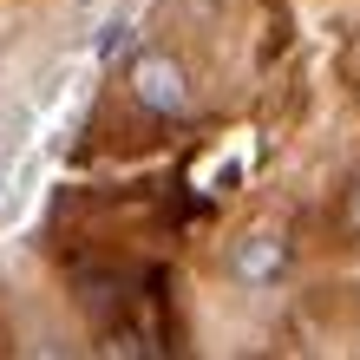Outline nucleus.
I'll return each mask as SVG.
<instances>
[{"instance_id":"obj_2","label":"nucleus","mask_w":360,"mask_h":360,"mask_svg":"<svg viewBox=\"0 0 360 360\" xmlns=\"http://www.w3.org/2000/svg\"><path fill=\"white\" fill-rule=\"evenodd\" d=\"M229 275H236V282H249V288L282 282V275H288V236H282L275 223L243 229V243L229 249Z\"/></svg>"},{"instance_id":"obj_4","label":"nucleus","mask_w":360,"mask_h":360,"mask_svg":"<svg viewBox=\"0 0 360 360\" xmlns=\"http://www.w3.org/2000/svg\"><path fill=\"white\" fill-rule=\"evenodd\" d=\"M347 236L360 243V184H354V197H347Z\"/></svg>"},{"instance_id":"obj_1","label":"nucleus","mask_w":360,"mask_h":360,"mask_svg":"<svg viewBox=\"0 0 360 360\" xmlns=\"http://www.w3.org/2000/svg\"><path fill=\"white\" fill-rule=\"evenodd\" d=\"M131 98L144 105V112H158V118H177L184 105H190L184 59H171V53H138L131 59Z\"/></svg>"},{"instance_id":"obj_3","label":"nucleus","mask_w":360,"mask_h":360,"mask_svg":"<svg viewBox=\"0 0 360 360\" xmlns=\"http://www.w3.org/2000/svg\"><path fill=\"white\" fill-rule=\"evenodd\" d=\"M131 33H138V20H131V13H112V20L98 27V46H92V53L105 59V66H112L118 53H131Z\"/></svg>"}]
</instances>
